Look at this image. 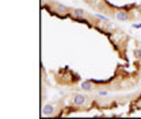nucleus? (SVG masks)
Returning a JSON list of instances; mask_svg holds the SVG:
<instances>
[{"label":"nucleus","mask_w":141,"mask_h":119,"mask_svg":"<svg viewBox=\"0 0 141 119\" xmlns=\"http://www.w3.org/2000/svg\"><path fill=\"white\" fill-rule=\"evenodd\" d=\"M70 16H73L75 19H77V18H85V16H87V14H85L83 10H80V8H75V10L70 11Z\"/></svg>","instance_id":"obj_3"},{"label":"nucleus","mask_w":141,"mask_h":119,"mask_svg":"<svg viewBox=\"0 0 141 119\" xmlns=\"http://www.w3.org/2000/svg\"><path fill=\"white\" fill-rule=\"evenodd\" d=\"M54 6H56V10H57V12H61V14H68V11H69V10H68V7H65L64 4H59V3H56L54 4Z\"/></svg>","instance_id":"obj_6"},{"label":"nucleus","mask_w":141,"mask_h":119,"mask_svg":"<svg viewBox=\"0 0 141 119\" xmlns=\"http://www.w3.org/2000/svg\"><path fill=\"white\" fill-rule=\"evenodd\" d=\"M115 18H117L118 21H121V22H125V21H128V19H129V14H128L126 11L119 10V11L115 12Z\"/></svg>","instance_id":"obj_2"},{"label":"nucleus","mask_w":141,"mask_h":119,"mask_svg":"<svg viewBox=\"0 0 141 119\" xmlns=\"http://www.w3.org/2000/svg\"><path fill=\"white\" fill-rule=\"evenodd\" d=\"M94 16L96 18V19H99L100 22H109V18L105 16V15H102V14H95Z\"/></svg>","instance_id":"obj_7"},{"label":"nucleus","mask_w":141,"mask_h":119,"mask_svg":"<svg viewBox=\"0 0 141 119\" xmlns=\"http://www.w3.org/2000/svg\"><path fill=\"white\" fill-rule=\"evenodd\" d=\"M99 95L100 96H106L107 95V91H99Z\"/></svg>","instance_id":"obj_10"},{"label":"nucleus","mask_w":141,"mask_h":119,"mask_svg":"<svg viewBox=\"0 0 141 119\" xmlns=\"http://www.w3.org/2000/svg\"><path fill=\"white\" fill-rule=\"evenodd\" d=\"M80 88H82L83 91H92V88H94V83H92L91 80L82 81V83H80Z\"/></svg>","instance_id":"obj_4"},{"label":"nucleus","mask_w":141,"mask_h":119,"mask_svg":"<svg viewBox=\"0 0 141 119\" xmlns=\"http://www.w3.org/2000/svg\"><path fill=\"white\" fill-rule=\"evenodd\" d=\"M42 114L45 116H52L54 114V108H53L52 104H45L44 108H42Z\"/></svg>","instance_id":"obj_5"},{"label":"nucleus","mask_w":141,"mask_h":119,"mask_svg":"<svg viewBox=\"0 0 141 119\" xmlns=\"http://www.w3.org/2000/svg\"><path fill=\"white\" fill-rule=\"evenodd\" d=\"M85 102H87V97H85L84 95H75L73 96V104L75 106H79V107H82V106L85 104Z\"/></svg>","instance_id":"obj_1"},{"label":"nucleus","mask_w":141,"mask_h":119,"mask_svg":"<svg viewBox=\"0 0 141 119\" xmlns=\"http://www.w3.org/2000/svg\"><path fill=\"white\" fill-rule=\"evenodd\" d=\"M132 27L133 29H141V23H133Z\"/></svg>","instance_id":"obj_9"},{"label":"nucleus","mask_w":141,"mask_h":119,"mask_svg":"<svg viewBox=\"0 0 141 119\" xmlns=\"http://www.w3.org/2000/svg\"><path fill=\"white\" fill-rule=\"evenodd\" d=\"M134 55H136L137 58H141V47H138V49L134 50Z\"/></svg>","instance_id":"obj_8"}]
</instances>
